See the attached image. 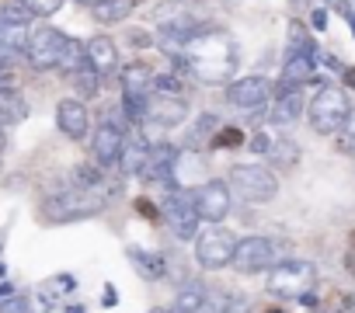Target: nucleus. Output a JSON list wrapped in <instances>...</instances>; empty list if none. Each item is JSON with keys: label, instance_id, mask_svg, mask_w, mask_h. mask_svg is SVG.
Returning a JSON list of instances; mask_svg holds the SVG:
<instances>
[{"label": "nucleus", "instance_id": "nucleus-1", "mask_svg": "<svg viewBox=\"0 0 355 313\" xmlns=\"http://www.w3.org/2000/svg\"><path fill=\"white\" fill-rule=\"evenodd\" d=\"M185 49H189V56H185L189 73L196 80H202V84H227L237 73V46H234V39L216 32V28H209V25Z\"/></svg>", "mask_w": 355, "mask_h": 313}, {"label": "nucleus", "instance_id": "nucleus-2", "mask_svg": "<svg viewBox=\"0 0 355 313\" xmlns=\"http://www.w3.org/2000/svg\"><path fill=\"white\" fill-rule=\"evenodd\" d=\"M105 209V195L98 188H67L42 202V223H77L91 220Z\"/></svg>", "mask_w": 355, "mask_h": 313}, {"label": "nucleus", "instance_id": "nucleus-3", "mask_svg": "<svg viewBox=\"0 0 355 313\" xmlns=\"http://www.w3.org/2000/svg\"><path fill=\"white\" fill-rule=\"evenodd\" d=\"M313 282H317L313 261H306V258H282V261H275L268 268L265 289L272 296H279V299H303V296H310Z\"/></svg>", "mask_w": 355, "mask_h": 313}, {"label": "nucleus", "instance_id": "nucleus-4", "mask_svg": "<svg viewBox=\"0 0 355 313\" xmlns=\"http://www.w3.org/2000/svg\"><path fill=\"white\" fill-rule=\"evenodd\" d=\"M348 115H352V105H348L345 91H338V87H320L306 108L310 129L320 136H338L348 125Z\"/></svg>", "mask_w": 355, "mask_h": 313}, {"label": "nucleus", "instance_id": "nucleus-5", "mask_svg": "<svg viewBox=\"0 0 355 313\" xmlns=\"http://www.w3.org/2000/svg\"><path fill=\"white\" fill-rule=\"evenodd\" d=\"M230 192L251 206H261L279 195V178L265 164H237L230 168Z\"/></svg>", "mask_w": 355, "mask_h": 313}, {"label": "nucleus", "instance_id": "nucleus-6", "mask_svg": "<svg viewBox=\"0 0 355 313\" xmlns=\"http://www.w3.org/2000/svg\"><path fill=\"white\" fill-rule=\"evenodd\" d=\"M234 251H237V233L230 226H223V223H216L209 230H199V237H196V261L206 271L230 268L234 265Z\"/></svg>", "mask_w": 355, "mask_h": 313}, {"label": "nucleus", "instance_id": "nucleus-7", "mask_svg": "<svg viewBox=\"0 0 355 313\" xmlns=\"http://www.w3.org/2000/svg\"><path fill=\"white\" fill-rule=\"evenodd\" d=\"M164 220H167V226H171V233H174L178 240H196L202 220H199V213H196V206H192V192L171 188V192L164 195Z\"/></svg>", "mask_w": 355, "mask_h": 313}, {"label": "nucleus", "instance_id": "nucleus-8", "mask_svg": "<svg viewBox=\"0 0 355 313\" xmlns=\"http://www.w3.org/2000/svg\"><path fill=\"white\" fill-rule=\"evenodd\" d=\"M275 261H279V244L272 237H244V240H237L230 268L241 271V275H261Z\"/></svg>", "mask_w": 355, "mask_h": 313}, {"label": "nucleus", "instance_id": "nucleus-9", "mask_svg": "<svg viewBox=\"0 0 355 313\" xmlns=\"http://www.w3.org/2000/svg\"><path fill=\"white\" fill-rule=\"evenodd\" d=\"M192 206H196V213H199L202 223L216 226V223H223V220L230 216V209H234V192H230L227 181H206V185L192 188Z\"/></svg>", "mask_w": 355, "mask_h": 313}, {"label": "nucleus", "instance_id": "nucleus-10", "mask_svg": "<svg viewBox=\"0 0 355 313\" xmlns=\"http://www.w3.org/2000/svg\"><path fill=\"white\" fill-rule=\"evenodd\" d=\"M67 46V35L53 25H42L28 35V46H25V60L35 66V70H56L60 63V53Z\"/></svg>", "mask_w": 355, "mask_h": 313}, {"label": "nucleus", "instance_id": "nucleus-11", "mask_svg": "<svg viewBox=\"0 0 355 313\" xmlns=\"http://www.w3.org/2000/svg\"><path fill=\"white\" fill-rule=\"evenodd\" d=\"M272 80L268 77H241V80H234L230 87H227V101L234 105V108H241V111H258L268 98H272Z\"/></svg>", "mask_w": 355, "mask_h": 313}, {"label": "nucleus", "instance_id": "nucleus-12", "mask_svg": "<svg viewBox=\"0 0 355 313\" xmlns=\"http://www.w3.org/2000/svg\"><path fill=\"white\" fill-rule=\"evenodd\" d=\"M122 143H125V129H122V122H119V118H112V115H108V118L94 129V136H91L94 161H98V164H105V168L119 164Z\"/></svg>", "mask_w": 355, "mask_h": 313}, {"label": "nucleus", "instance_id": "nucleus-13", "mask_svg": "<svg viewBox=\"0 0 355 313\" xmlns=\"http://www.w3.org/2000/svg\"><path fill=\"white\" fill-rule=\"evenodd\" d=\"M146 122L160 125V129H178L189 118V101L185 98H164V94H150L146 98Z\"/></svg>", "mask_w": 355, "mask_h": 313}, {"label": "nucleus", "instance_id": "nucleus-14", "mask_svg": "<svg viewBox=\"0 0 355 313\" xmlns=\"http://www.w3.org/2000/svg\"><path fill=\"white\" fill-rule=\"evenodd\" d=\"M56 125L67 139H84L91 132V115H87V105L77 101V98H67L56 105Z\"/></svg>", "mask_w": 355, "mask_h": 313}, {"label": "nucleus", "instance_id": "nucleus-15", "mask_svg": "<svg viewBox=\"0 0 355 313\" xmlns=\"http://www.w3.org/2000/svg\"><path fill=\"white\" fill-rule=\"evenodd\" d=\"M146 156H150V139L143 132H132L122 143V153H119V164L115 168L122 171V178H139L143 168H146Z\"/></svg>", "mask_w": 355, "mask_h": 313}, {"label": "nucleus", "instance_id": "nucleus-16", "mask_svg": "<svg viewBox=\"0 0 355 313\" xmlns=\"http://www.w3.org/2000/svg\"><path fill=\"white\" fill-rule=\"evenodd\" d=\"M153 70L146 66V63H125V66H119V80H122V98H139V101H146L150 94H153Z\"/></svg>", "mask_w": 355, "mask_h": 313}, {"label": "nucleus", "instance_id": "nucleus-17", "mask_svg": "<svg viewBox=\"0 0 355 313\" xmlns=\"http://www.w3.org/2000/svg\"><path fill=\"white\" fill-rule=\"evenodd\" d=\"M272 122L275 125H293L300 122L303 108H306V98H303V87H282L279 84V94H272Z\"/></svg>", "mask_w": 355, "mask_h": 313}, {"label": "nucleus", "instance_id": "nucleus-18", "mask_svg": "<svg viewBox=\"0 0 355 313\" xmlns=\"http://www.w3.org/2000/svg\"><path fill=\"white\" fill-rule=\"evenodd\" d=\"M125 258L132 265V271L146 282H160L167 275V254L160 251H146V247H125Z\"/></svg>", "mask_w": 355, "mask_h": 313}, {"label": "nucleus", "instance_id": "nucleus-19", "mask_svg": "<svg viewBox=\"0 0 355 313\" xmlns=\"http://www.w3.org/2000/svg\"><path fill=\"white\" fill-rule=\"evenodd\" d=\"M84 56H87V66L98 70L101 77L119 70V46H115L108 35H94V39L84 46Z\"/></svg>", "mask_w": 355, "mask_h": 313}, {"label": "nucleus", "instance_id": "nucleus-20", "mask_svg": "<svg viewBox=\"0 0 355 313\" xmlns=\"http://www.w3.org/2000/svg\"><path fill=\"white\" fill-rule=\"evenodd\" d=\"M313 63H317V49H306V53H286V63H282V77H279V84H282V87H303V84L313 77Z\"/></svg>", "mask_w": 355, "mask_h": 313}, {"label": "nucleus", "instance_id": "nucleus-21", "mask_svg": "<svg viewBox=\"0 0 355 313\" xmlns=\"http://www.w3.org/2000/svg\"><path fill=\"white\" fill-rule=\"evenodd\" d=\"M174 164H178V146H171V143H157V146H150L146 168H143L139 178H143V181H164V178H171Z\"/></svg>", "mask_w": 355, "mask_h": 313}, {"label": "nucleus", "instance_id": "nucleus-22", "mask_svg": "<svg viewBox=\"0 0 355 313\" xmlns=\"http://www.w3.org/2000/svg\"><path fill=\"white\" fill-rule=\"evenodd\" d=\"M28 35H32V32H28L25 21H0V60L15 63L18 56H25Z\"/></svg>", "mask_w": 355, "mask_h": 313}, {"label": "nucleus", "instance_id": "nucleus-23", "mask_svg": "<svg viewBox=\"0 0 355 313\" xmlns=\"http://www.w3.org/2000/svg\"><path fill=\"white\" fill-rule=\"evenodd\" d=\"M25 118H28V101L18 91L0 87V129H4V125H18Z\"/></svg>", "mask_w": 355, "mask_h": 313}, {"label": "nucleus", "instance_id": "nucleus-24", "mask_svg": "<svg viewBox=\"0 0 355 313\" xmlns=\"http://www.w3.org/2000/svg\"><path fill=\"white\" fill-rule=\"evenodd\" d=\"M206 289H209V285H202V282H185L182 289H178V296H174L171 313H196V306L202 303Z\"/></svg>", "mask_w": 355, "mask_h": 313}, {"label": "nucleus", "instance_id": "nucleus-25", "mask_svg": "<svg viewBox=\"0 0 355 313\" xmlns=\"http://www.w3.org/2000/svg\"><path fill=\"white\" fill-rule=\"evenodd\" d=\"M80 66H87L84 42H77V39H70V35H67V46H63V53H60V63H56V70H60V73H67V77H73Z\"/></svg>", "mask_w": 355, "mask_h": 313}, {"label": "nucleus", "instance_id": "nucleus-26", "mask_svg": "<svg viewBox=\"0 0 355 313\" xmlns=\"http://www.w3.org/2000/svg\"><path fill=\"white\" fill-rule=\"evenodd\" d=\"M265 156H272V164L279 171H286V168H296L300 164V146L293 139H272V150Z\"/></svg>", "mask_w": 355, "mask_h": 313}, {"label": "nucleus", "instance_id": "nucleus-27", "mask_svg": "<svg viewBox=\"0 0 355 313\" xmlns=\"http://www.w3.org/2000/svg\"><path fill=\"white\" fill-rule=\"evenodd\" d=\"M70 80H73V91H77L84 101H91V98H98V94H101V73H98V70H91V66H80Z\"/></svg>", "mask_w": 355, "mask_h": 313}, {"label": "nucleus", "instance_id": "nucleus-28", "mask_svg": "<svg viewBox=\"0 0 355 313\" xmlns=\"http://www.w3.org/2000/svg\"><path fill=\"white\" fill-rule=\"evenodd\" d=\"M234 310V296L227 289H206L202 303L196 306V313H230Z\"/></svg>", "mask_w": 355, "mask_h": 313}, {"label": "nucleus", "instance_id": "nucleus-29", "mask_svg": "<svg viewBox=\"0 0 355 313\" xmlns=\"http://www.w3.org/2000/svg\"><path fill=\"white\" fill-rule=\"evenodd\" d=\"M98 21H122L132 11V0H101L98 8H91Z\"/></svg>", "mask_w": 355, "mask_h": 313}, {"label": "nucleus", "instance_id": "nucleus-30", "mask_svg": "<svg viewBox=\"0 0 355 313\" xmlns=\"http://www.w3.org/2000/svg\"><path fill=\"white\" fill-rule=\"evenodd\" d=\"M306 49H317L306 25L303 21H289V53H306Z\"/></svg>", "mask_w": 355, "mask_h": 313}, {"label": "nucleus", "instance_id": "nucleus-31", "mask_svg": "<svg viewBox=\"0 0 355 313\" xmlns=\"http://www.w3.org/2000/svg\"><path fill=\"white\" fill-rule=\"evenodd\" d=\"M18 4H25V11L32 18H53L63 8V0H18Z\"/></svg>", "mask_w": 355, "mask_h": 313}, {"label": "nucleus", "instance_id": "nucleus-32", "mask_svg": "<svg viewBox=\"0 0 355 313\" xmlns=\"http://www.w3.org/2000/svg\"><path fill=\"white\" fill-rule=\"evenodd\" d=\"M324 313H355V292H338L324 303Z\"/></svg>", "mask_w": 355, "mask_h": 313}, {"label": "nucleus", "instance_id": "nucleus-33", "mask_svg": "<svg viewBox=\"0 0 355 313\" xmlns=\"http://www.w3.org/2000/svg\"><path fill=\"white\" fill-rule=\"evenodd\" d=\"M216 129H220V118L206 111V115H199V118H196V129H192V136H189V139L196 143V139H202V136H209V132H216Z\"/></svg>", "mask_w": 355, "mask_h": 313}, {"label": "nucleus", "instance_id": "nucleus-34", "mask_svg": "<svg viewBox=\"0 0 355 313\" xmlns=\"http://www.w3.org/2000/svg\"><path fill=\"white\" fill-rule=\"evenodd\" d=\"M0 313H32V299L28 296H8V299H0Z\"/></svg>", "mask_w": 355, "mask_h": 313}, {"label": "nucleus", "instance_id": "nucleus-35", "mask_svg": "<svg viewBox=\"0 0 355 313\" xmlns=\"http://www.w3.org/2000/svg\"><path fill=\"white\" fill-rule=\"evenodd\" d=\"M338 150L355 156V115H348V125L338 132Z\"/></svg>", "mask_w": 355, "mask_h": 313}, {"label": "nucleus", "instance_id": "nucleus-36", "mask_svg": "<svg viewBox=\"0 0 355 313\" xmlns=\"http://www.w3.org/2000/svg\"><path fill=\"white\" fill-rule=\"evenodd\" d=\"M241 143H244L241 129H220L216 139H213V146H241Z\"/></svg>", "mask_w": 355, "mask_h": 313}, {"label": "nucleus", "instance_id": "nucleus-37", "mask_svg": "<svg viewBox=\"0 0 355 313\" xmlns=\"http://www.w3.org/2000/svg\"><path fill=\"white\" fill-rule=\"evenodd\" d=\"M0 87L18 91V73H15V66H11V63H4V60H0Z\"/></svg>", "mask_w": 355, "mask_h": 313}, {"label": "nucleus", "instance_id": "nucleus-38", "mask_svg": "<svg viewBox=\"0 0 355 313\" xmlns=\"http://www.w3.org/2000/svg\"><path fill=\"white\" fill-rule=\"evenodd\" d=\"M251 150H254V153H268V150H272V136H268V132H254V136H251Z\"/></svg>", "mask_w": 355, "mask_h": 313}, {"label": "nucleus", "instance_id": "nucleus-39", "mask_svg": "<svg viewBox=\"0 0 355 313\" xmlns=\"http://www.w3.org/2000/svg\"><path fill=\"white\" fill-rule=\"evenodd\" d=\"M125 39H129V46H136V49H146V46L153 42V39H150V35H146L143 28H136V32H129Z\"/></svg>", "mask_w": 355, "mask_h": 313}, {"label": "nucleus", "instance_id": "nucleus-40", "mask_svg": "<svg viewBox=\"0 0 355 313\" xmlns=\"http://www.w3.org/2000/svg\"><path fill=\"white\" fill-rule=\"evenodd\" d=\"M310 21H313V28H317V32H324V28H327V11H324V8H317Z\"/></svg>", "mask_w": 355, "mask_h": 313}, {"label": "nucleus", "instance_id": "nucleus-41", "mask_svg": "<svg viewBox=\"0 0 355 313\" xmlns=\"http://www.w3.org/2000/svg\"><path fill=\"white\" fill-rule=\"evenodd\" d=\"M119 303V292H115V285H105V296H101V306H115Z\"/></svg>", "mask_w": 355, "mask_h": 313}, {"label": "nucleus", "instance_id": "nucleus-42", "mask_svg": "<svg viewBox=\"0 0 355 313\" xmlns=\"http://www.w3.org/2000/svg\"><path fill=\"white\" fill-rule=\"evenodd\" d=\"M136 213H143V216H150V220H157V213H153V206H150L146 199H139V202H136Z\"/></svg>", "mask_w": 355, "mask_h": 313}, {"label": "nucleus", "instance_id": "nucleus-43", "mask_svg": "<svg viewBox=\"0 0 355 313\" xmlns=\"http://www.w3.org/2000/svg\"><path fill=\"white\" fill-rule=\"evenodd\" d=\"M56 282L63 285V292H73V289H77V278H73V275H60Z\"/></svg>", "mask_w": 355, "mask_h": 313}, {"label": "nucleus", "instance_id": "nucleus-44", "mask_svg": "<svg viewBox=\"0 0 355 313\" xmlns=\"http://www.w3.org/2000/svg\"><path fill=\"white\" fill-rule=\"evenodd\" d=\"M8 296H15V285L11 282H0V299H8Z\"/></svg>", "mask_w": 355, "mask_h": 313}, {"label": "nucleus", "instance_id": "nucleus-45", "mask_svg": "<svg viewBox=\"0 0 355 313\" xmlns=\"http://www.w3.org/2000/svg\"><path fill=\"white\" fill-rule=\"evenodd\" d=\"M67 313H87V306H80V303H73V306H67Z\"/></svg>", "mask_w": 355, "mask_h": 313}, {"label": "nucleus", "instance_id": "nucleus-46", "mask_svg": "<svg viewBox=\"0 0 355 313\" xmlns=\"http://www.w3.org/2000/svg\"><path fill=\"white\" fill-rule=\"evenodd\" d=\"M345 80H348V84H352V87H355V70H352V66H348V70H345Z\"/></svg>", "mask_w": 355, "mask_h": 313}, {"label": "nucleus", "instance_id": "nucleus-47", "mask_svg": "<svg viewBox=\"0 0 355 313\" xmlns=\"http://www.w3.org/2000/svg\"><path fill=\"white\" fill-rule=\"evenodd\" d=\"M8 150V136H4V129H0V153Z\"/></svg>", "mask_w": 355, "mask_h": 313}, {"label": "nucleus", "instance_id": "nucleus-48", "mask_svg": "<svg viewBox=\"0 0 355 313\" xmlns=\"http://www.w3.org/2000/svg\"><path fill=\"white\" fill-rule=\"evenodd\" d=\"M77 4H87V8H98V4H101V0H77Z\"/></svg>", "mask_w": 355, "mask_h": 313}, {"label": "nucleus", "instance_id": "nucleus-49", "mask_svg": "<svg viewBox=\"0 0 355 313\" xmlns=\"http://www.w3.org/2000/svg\"><path fill=\"white\" fill-rule=\"evenodd\" d=\"M150 313H171V310H164V306H153V310H150Z\"/></svg>", "mask_w": 355, "mask_h": 313}, {"label": "nucleus", "instance_id": "nucleus-50", "mask_svg": "<svg viewBox=\"0 0 355 313\" xmlns=\"http://www.w3.org/2000/svg\"><path fill=\"white\" fill-rule=\"evenodd\" d=\"M4 271H8V265H4V261H0V278H4Z\"/></svg>", "mask_w": 355, "mask_h": 313}, {"label": "nucleus", "instance_id": "nucleus-51", "mask_svg": "<svg viewBox=\"0 0 355 313\" xmlns=\"http://www.w3.org/2000/svg\"><path fill=\"white\" fill-rule=\"evenodd\" d=\"M265 313H282V310H265Z\"/></svg>", "mask_w": 355, "mask_h": 313}]
</instances>
